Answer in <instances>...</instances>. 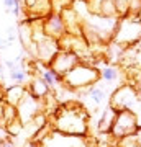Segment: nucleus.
<instances>
[{"instance_id": "3", "label": "nucleus", "mask_w": 141, "mask_h": 147, "mask_svg": "<svg viewBox=\"0 0 141 147\" xmlns=\"http://www.w3.org/2000/svg\"><path fill=\"white\" fill-rule=\"evenodd\" d=\"M100 79V70L87 62H80L63 75V87L69 90H82L95 85Z\"/></svg>"}, {"instance_id": "1", "label": "nucleus", "mask_w": 141, "mask_h": 147, "mask_svg": "<svg viewBox=\"0 0 141 147\" xmlns=\"http://www.w3.org/2000/svg\"><path fill=\"white\" fill-rule=\"evenodd\" d=\"M54 131L72 137H85L89 132V115L77 103L59 106L54 115Z\"/></svg>"}, {"instance_id": "20", "label": "nucleus", "mask_w": 141, "mask_h": 147, "mask_svg": "<svg viewBox=\"0 0 141 147\" xmlns=\"http://www.w3.org/2000/svg\"><path fill=\"white\" fill-rule=\"evenodd\" d=\"M136 141H138V146L141 147V136H138V137H136Z\"/></svg>"}, {"instance_id": "22", "label": "nucleus", "mask_w": 141, "mask_h": 147, "mask_svg": "<svg viewBox=\"0 0 141 147\" xmlns=\"http://www.w3.org/2000/svg\"><path fill=\"white\" fill-rule=\"evenodd\" d=\"M140 85H141V75H140ZM140 90H141V87H140Z\"/></svg>"}, {"instance_id": "18", "label": "nucleus", "mask_w": 141, "mask_h": 147, "mask_svg": "<svg viewBox=\"0 0 141 147\" xmlns=\"http://www.w3.org/2000/svg\"><path fill=\"white\" fill-rule=\"evenodd\" d=\"M13 3H15V0H3V5H5L7 11H12V8H13Z\"/></svg>"}, {"instance_id": "8", "label": "nucleus", "mask_w": 141, "mask_h": 147, "mask_svg": "<svg viewBox=\"0 0 141 147\" xmlns=\"http://www.w3.org/2000/svg\"><path fill=\"white\" fill-rule=\"evenodd\" d=\"M23 10L26 13V20H43L52 11L51 0H21Z\"/></svg>"}, {"instance_id": "23", "label": "nucleus", "mask_w": 141, "mask_h": 147, "mask_svg": "<svg viewBox=\"0 0 141 147\" xmlns=\"http://www.w3.org/2000/svg\"><path fill=\"white\" fill-rule=\"evenodd\" d=\"M131 147H140V146H138V144H136V146H131Z\"/></svg>"}, {"instance_id": "7", "label": "nucleus", "mask_w": 141, "mask_h": 147, "mask_svg": "<svg viewBox=\"0 0 141 147\" xmlns=\"http://www.w3.org/2000/svg\"><path fill=\"white\" fill-rule=\"evenodd\" d=\"M79 62H80V57H79L77 53H74V51H67V49H61V51L52 57V61L48 64V65L58 74V75L63 77L64 74H67L69 70L74 69Z\"/></svg>"}, {"instance_id": "14", "label": "nucleus", "mask_w": 141, "mask_h": 147, "mask_svg": "<svg viewBox=\"0 0 141 147\" xmlns=\"http://www.w3.org/2000/svg\"><path fill=\"white\" fill-rule=\"evenodd\" d=\"M87 95L90 96V100L94 101L95 105H102L107 100V92H105L104 87H95V85H92V87L87 88Z\"/></svg>"}, {"instance_id": "17", "label": "nucleus", "mask_w": 141, "mask_h": 147, "mask_svg": "<svg viewBox=\"0 0 141 147\" xmlns=\"http://www.w3.org/2000/svg\"><path fill=\"white\" fill-rule=\"evenodd\" d=\"M7 139H10L8 136V132H7V127L2 124V121H0V141H7Z\"/></svg>"}, {"instance_id": "10", "label": "nucleus", "mask_w": 141, "mask_h": 147, "mask_svg": "<svg viewBox=\"0 0 141 147\" xmlns=\"http://www.w3.org/2000/svg\"><path fill=\"white\" fill-rule=\"evenodd\" d=\"M25 93H26L25 85L12 84V85H8V87H3V88H2V100L16 108V105L21 101V98L25 96Z\"/></svg>"}, {"instance_id": "13", "label": "nucleus", "mask_w": 141, "mask_h": 147, "mask_svg": "<svg viewBox=\"0 0 141 147\" xmlns=\"http://www.w3.org/2000/svg\"><path fill=\"white\" fill-rule=\"evenodd\" d=\"M28 77H31L30 75V72L26 70L23 65H20V67L16 69H12V70H8V79L13 82V84H18V85H25L26 80H28Z\"/></svg>"}, {"instance_id": "11", "label": "nucleus", "mask_w": 141, "mask_h": 147, "mask_svg": "<svg viewBox=\"0 0 141 147\" xmlns=\"http://www.w3.org/2000/svg\"><path fill=\"white\" fill-rule=\"evenodd\" d=\"M26 90H28L35 98H40V100H44L49 93H52V90L48 87V84L38 75V74L30 77V82L26 85Z\"/></svg>"}, {"instance_id": "19", "label": "nucleus", "mask_w": 141, "mask_h": 147, "mask_svg": "<svg viewBox=\"0 0 141 147\" xmlns=\"http://www.w3.org/2000/svg\"><path fill=\"white\" fill-rule=\"evenodd\" d=\"M23 147H41V146H40L38 142H35V141H28Z\"/></svg>"}, {"instance_id": "2", "label": "nucleus", "mask_w": 141, "mask_h": 147, "mask_svg": "<svg viewBox=\"0 0 141 147\" xmlns=\"http://www.w3.org/2000/svg\"><path fill=\"white\" fill-rule=\"evenodd\" d=\"M110 106L115 111H131L138 119V126L141 129V93L140 88L133 85H121L116 87V90L112 93Z\"/></svg>"}, {"instance_id": "16", "label": "nucleus", "mask_w": 141, "mask_h": 147, "mask_svg": "<svg viewBox=\"0 0 141 147\" xmlns=\"http://www.w3.org/2000/svg\"><path fill=\"white\" fill-rule=\"evenodd\" d=\"M15 39H18V28L8 26V28H7V31H5V39H3V41H5V46H7V44L12 46Z\"/></svg>"}, {"instance_id": "6", "label": "nucleus", "mask_w": 141, "mask_h": 147, "mask_svg": "<svg viewBox=\"0 0 141 147\" xmlns=\"http://www.w3.org/2000/svg\"><path fill=\"white\" fill-rule=\"evenodd\" d=\"M16 113H18V119L25 124H30L35 116H38L40 113H44V101L40 98H35L28 90H26L25 96L21 98V101L16 105Z\"/></svg>"}, {"instance_id": "4", "label": "nucleus", "mask_w": 141, "mask_h": 147, "mask_svg": "<svg viewBox=\"0 0 141 147\" xmlns=\"http://www.w3.org/2000/svg\"><path fill=\"white\" fill-rule=\"evenodd\" d=\"M112 41L115 44H120L121 47L133 46L141 41V18L136 16H126L118 21L116 30L113 33Z\"/></svg>"}, {"instance_id": "15", "label": "nucleus", "mask_w": 141, "mask_h": 147, "mask_svg": "<svg viewBox=\"0 0 141 147\" xmlns=\"http://www.w3.org/2000/svg\"><path fill=\"white\" fill-rule=\"evenodd\" d=\"M100 79L107 82V84H112V82H115L118 79V70L116 67H104L100 70Z\"/></svg>"}, {"instance_id": "12", "label": "nucleus", "mask_w": 141, "mask_h": 147, "mask_svg": "<svg viewBox=\"0 0 141 147\" xmlns=\"http://www.w3.org/2000/svg\"><path fill=\"white\" fill-rule=\"evenodd\" d=\"M113 118H115V110L108 106V108H105L104 113L100 115L99 118V123H97V127H99L100 132H107L110 134V129H112V123H113Z\"/></svg>"}, {"instance_id": "21", "label": "nucleus", "mask_w": 141, "mask_h": 147, "mask_svg": "<svg viewBox=\"0 0 141 147\" xmlns=\"http://www.w3.org/2000/svg\"><path fill=\"white\" fill-rule=\"evenodd\" d=\"M0 96H2V84H0Z\"/></svg>"}, {"instance_id": "24", "label": "nucleus", "mask_w": 141, "mask_h": 147, "mask_svg": "<svg viewBox=\"0 0 141 147\" xmlns=\"http://www.w3.org/2000/svg\"><path fill=\"white\" fill-rule=\"evenodd\" d=\"M67 2H74V0H67Z\"/></svg>"}, {"instance_id": "5", "label": "nucleus", "mask_w": 141, "mask_h": 147, "mask_svg": "<svg viewBox=\"0 0 141 147\" xmlns=\"http://www.w3.org/2000/svg\"><path fill=\"white\" fill-rule=\"evenodd\" d=\"M140 132V126H138V119L131 111L121 110L115 111V118L112 123V129H110V136L115 139H123L128 136H135Z\"/></svg>"}, {"instance_id": "9", "label": "nucleus", "mask_w": 141, "mask_h": 147, "mask_svg": "<svg viewBox=\"0 0 141 147\" xmlns=\"http://www.w3.org/2000/svg\"><path fill=\"white\" fill-rule=\"evenodd\" d=\"M43 30H44L48 36L54 38L58 41L67 33L66 23H64L61 13H58V11H51L46 18H43Z\"/></svg>"}]
</instances>
